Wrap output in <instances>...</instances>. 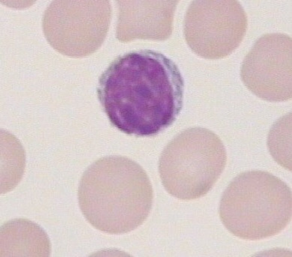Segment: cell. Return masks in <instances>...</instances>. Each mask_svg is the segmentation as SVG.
Wrapping results in <instances>:
<instances>
[{
	"mask_svg": "<svg viewBox=\"0 0 292 257\" xmlns=\"http://www.w3.org/2000/svg\"><path fill=\"white\" fill-rule=\"evenodd\" d=\"M267 145L270 154L276 162L291 171V113L283 116L273 125L268 133Z\"/></svg>",
	"mask_w": 292,
	"mask_h": 257,
	"instance_id": "8",
	"label": "cell"
},
{
	"mask_svg": "<svg viewBox=\"0 0 292 257\" xmlns=\"http://www.w3.org/2000/svg\"><path fill=\"white\" fill-rule=\"evenodd\" d=\"M247 27L246 13L238 1L194 0L185 15L184 33L187 44L195 53L218 59L238 48Z\"/></svg>",
	"mask_w": 292,
	"mask_h": 257,
	"instance_id": "4",
	"label": "cell"
},
{
	"mask_svg": "<svg viewBox=\"0 0 292 257\" xmlns=\"http://www.w3.org/2000/svg\"><path fill=\"white\" fill-rule=\"evenodd\" d=\"M78 196L88 222L111 234L126 233L142 224L150 212L153 198L143 168L119 157L106 158L90 165L82 176Z\"/></svg>",
	"mask_w": 292,
	"mask_h": 257,
	"instance_id": "1",
	"label": "cell"
},
{
	"mask_svg": "<svg viewBox=\"0 0 292 257\" xmlns=\"http://www.w3.org/2000/svg\"><path fill=\"white\" fill-rule=\"evenodd\" d=\"M70 46H69V47H70ZM67 54H68V53H67Z\"/></svg>",
	"mask_w": 292,
	"mask_h": 257,
	"instance_id": "9",
	"label": "cell"
},
{
	"mask_svg": "<svg viewBox=\"0 0 292 257\" xmlns=\"http://www.w3.org/2000/svg\"><path fill=\"white\" fill-rule=\"evenodd\" d=\"M246 87L258 97L283 102L292 96V41L283 33L264 34L248 53L240 70Z\"/></svg>",
	"mask_w": 292,
	"mask_h": 257,
	"instance_id": "5",
	"label": "cell"
},
{
	"mask_svg": "<svg viewBox=\"0 0 292 257\" xmlns=\"http://www.w3.org/2000/svg\"><path fill=\"white\" fill-rule=\"evenodd\" d=\"M51 251L47 234L32 221L14 219L1 228L0 257H48Z\"/></svg>",
	"mask_w": 292,
	"mask_h": 257,
	"instance_id": "6",
	"label": "cell"
},
{
	"mask_svg": "<svg viewBox=\"0 0 292 257\" xmlns=\"http://www.w3.org/2000/svg\"><path fill=\"white\" fill-rule=\"evenodd\" d=\"M219 214L224 226L236 236L250 240L270 237L283 230L291 220V191L269 172H244L224 191Z\"/></svg>",
	"mask_w": 292,
	"mask_h": 257,
	"instance_id": "2",
	"label": "cell"
},
{
	"mask_svg": "<svg viewBox=\"0 0 292 257\" xmlns=\"http://www.w3.org/2000/svg\"><path fill=\"white\" fill-rule=\"evenodd\" d=\"M0 147V193L13 189L23 176L25 156L20 142L11 134L2 137Z\"/></svg>",
	"mask_w": 292,
	"mask_h": 257,
	"instance_id": "7",
	"label": "cell"
},
{
	"mask_svg": "<svg viewBox=\"0 0 292 257\" xmlns=\"http://www.w3.org/2000/svg\"><path fill=\"white\" fill-rule=\"evenodd\" d=\"M179 138L160 161V177L173 196L196 199L206 194L220 178L226 163V151L218 137L207 129H189Z\"/></svg>",
	"mask_w": 292,
	"mask_h": 257,
	"instance_id": "3",
	"label": "cell"
}]
</instances>
